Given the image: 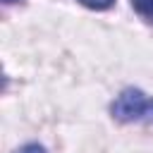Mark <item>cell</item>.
Masks as SVG:
<instances>
[{
    "label": "cell",
    "mask_w": 153,
    "mask_h": 153,
    "mask_svg": "<svg viewBox=\"0 0 153 153\" xmlns=\"http://www.w3.org/2000/svg\"><path fill=\"white\" fill-rule=\"evenodd\" d=\"M14 153H48V151H45V146H41V143H26V146H22V148L14 151Z\"/></svg>",
    "instance_id": "obj_4"
},
{
    "label": "cell",
    "mask_w": 153,
    "mask_h": 153,
    "mask_svg": "<svg viewBox=\"0 0 153 153\" xmlns=\"http://www.w3.org/2000/svg\"><path fill=\"white\" fill-rule=\"evenodd\" d=\"M76 2H81L84 7H88V10H96V12L110 10V7L115 5V0H76Z\"/></svg>",
    "instance_id": "obj_3"
},
{
    "label": "cell",
    "mask_w": 153,
    "mask_h": 153,
    "mask_svg": "<svg viewBox=\"0 0 153 153\" xmlns=\"http://www.w3.org/2000/svg\"><path fill=\"white\" fill-rule=\"evenodd\" d=\"M131 7L143 22L153 24V0H131Z\"/></svg>",
    "instance_id": "obj_2"
},
{
    "label": "cell",
    "mask_w": 153,
    "mask_h": 153,
    "mask_svg": "<svg viewBox=\"0 0 153 153\" xmlns=\"http://www.w3.org/2000/svg\"><path fill=\"white\" fill-rule=\"evenodd\" d=\"M110 115L124 124H153V96L141 88H122L110 103Z\"/></svg>",
    "instance_id": "obj_1"
},
{
    "label": "cell",
    "mask_w": 153,
    "mask_h": 153,
    "mask_svg": "<svg viewBox=\"0 0 153 153\" xmlns=\"http://www.w3.org/2000/svg\"><path fill=\"white\" fill-rule=\"evenodd\" d=\"M5 5H17V2H22V0H2Z\"/></svg>",
    "instance_id": "obj_5"
}]
</instances>
